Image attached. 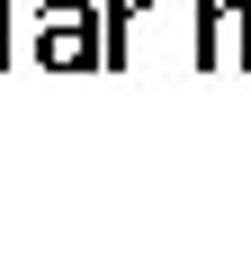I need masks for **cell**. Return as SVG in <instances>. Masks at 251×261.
<instances>
[{"label":"cell","instance_id":"cell-3","mask_svg":"<svg viewBox=\"0 0 251 261\" xmlns=\"http://www.w3.org/2000/svg\"><path fill=\"white\" fill-rule=\"evenodd\" d=\"M225 27H233V63H251V0H225Z\"/></svg>","mask_w":251,"mask_h":261},{"label":"cell","instance_id":"cell-2","mask_svg":"<svg viewBox=\"0 0 251 261\" xmlns=\"http://www.w3.org/2000/svg\"><path fill=\"white\" fill-rule=\"evenodd\" d=\"M225 63V0H198V72Z\"/></svg>","mask_w":251,"mask_h":261},{"label":"cell","instance_id":"cell-4","mask_svg":"<svg viewBox=\"0 0 251 261\" xmlns=\"http://www.w3.org/2000/svg\"><path fill=\"white\" fill-rule=\"evenodd\" d=\"M0 63H9V0H0Z\"/></svg>","mask_w":251,"mask_h":261},{"label":"cell","instance_id":"cell-1","mask_svg":"<svg viewBox=\"0 0 251 261\" xmlns=\"http://www.w3.org/2000/svg\"><path fill=\"white\" fill-rule=\"evenodd\" d=\"M36 63L99 72V0H45L36 9Z\"/></svg>","mask_w":251,"mask_h":261}]
</instances>
